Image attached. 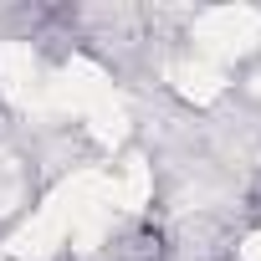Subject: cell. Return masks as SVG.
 I'll return each mask as SVG.
<instances>
[{"mask_svg":"<svg viewBox=\"0 0 261 261\" xmlns=\"http://www.w3.org/2000/svg\"><path fill=\"white\" fill-rule=\"evenodd\" d=\"M0 87H6V97L21 102V108H41L51 97V82H41V67H36L31 46H16V41L0 46Z\"/></svg>","mask_w":261,"mask_h":261,"instance_id":"1","label":"cell"},{"mask_svg":"<svg viewBox=\"0 0 261 261\" xmlns=\"http://www.w3.org/2000/svg\"><path fill=\"white\" fill-rule=\"evenodd\" d=\"M51 102L77 108V113H92V108L113 102V82L102 77V67H92V62H72V67H62V77L51 82Z\"/></svg>","mask_w":261,"mask_h":261,"instance_id":"2","label":"cell"},{"mask_svg":"<svg viewBox=\"0 0 261 261\" xmlns=\"http://www.w3.org/2000/svg\"><path fill=\"white\" fill-rule=\"evenodd\" d=\"M256 31H261V16L246 11V6H220L200 21V41L215 46V51H246L256 41Z\"/></svg>","mask_w":261,"mask_h":261,"instance_id":"3","label":"cell"},{"mask_svg":"<svg viewBox=\"0 0 261 261\" xmlns=\"http://www.w3.org/2000/svg\"><path fill=\"white\" fill-rule=\"evenodd\" d=\"M62 236H67V225H62L57 215H46V210H41L36 220H26V225L6 241V251H11V256H46Z\"/></svg>","mask_w":261,"mask_h":261,"instance_id":"4","label":"cell"},{"mask_svg":"<svg viewBox=\"0 0 261 261\" xmlns=\"http://www.w3.org/2000/svg\"><path fill=\"white\" fill-rule=\"evenodd\" d=\"M169 82H174L190 102H215V97H220V87H225V82H220V72H215V67H205V62H174V67H169Z\"/></svg>","mask_w":261,"mask_h":261,"instance_id":"5","label":"cell"},{"mask_svg":"<svg viewBox=\"0 0 261 261\" xmlns=\"http://www.w3.org/2000/svg\"><path fill=\"white\" fill-rule=\"evenodd\" d=\"M87 123H92V134L102 139V144H123V134H128V113H123V102L113 97V102H102V108H92L87 113Z\"/></svg>","mask_w":261,"mask_h":261,"instance_id":"6","label":"cell"},{"mask_svg":"<svg viewBox=\"0 0 261 261\" xmlns=\"http://www.w3.org/2000/svg\"><path fill=\"white\" fill-rule=\"evenodd\" d=\"M113 200H118L123 210H139V205L149 200V164H144V159L128 164V179H123V190H113Z\"/></svg>","mask_w":261,"mask_h":261,"instance_id":"7","label":"cell"},{"mask_svg":"<svg viewBox=\"0 0 261 261\" xmlns=\"http://www.w3.org/2000/svg\"><path fill=\"white\" fill-rule=\"evenodd\" d=\"M241 261H261V230H256V236L241 246Z\"/></svg>","mask_w":261,"mask_h":261,"instance_id":"8","label":"cell"}]
</instances>
